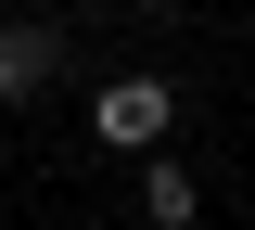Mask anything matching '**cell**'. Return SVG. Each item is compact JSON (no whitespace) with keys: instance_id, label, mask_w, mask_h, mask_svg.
I'll list each match as a JSON object with an SVG mask.
<instances>
[{"instance_id":"3","label":"cell","mask_w":255,"mask_h":230,"mask_svg":"<svg viewBox=\"0 0 255 230\" xmlns=\"http://www.w3.org/2000/svg\"><path fill=\"white\" fill-rule=\"evenodd\" d=\"M140 218H153V230H191V218H204V192H191V166H179V154L140 166Z\"/></svg>"},{"instance_id":"1","label":"cell","mask_w":255,"mask_h":230,"mask_svg":"<svg viewBox=\"0 0 255 230\" xmlns=\"http://www.w3.org/2000/svg\"><path fill=\"white\" fill-rule=\"evenodd\" d=\"M166 115H179V90H166V77H115V90L90 102V128L115 141V154H153V141H166Z\"/></svg>"},{"instance_id":"4","label":"cell","mask_w":255,"mask_h":230,"mask_svg":"<svg viewBox=\"0 0 255 230\" xmlns=\"http://www.w3.org/2000/svg\"><path fill=\"white\" fill-rule=\"evenodd\" d=\"M13 13H38V0H13Z\"/></svg>"},{"instance_id":"2","label":"cell","mask_w":255,"mask_h":230,"mask_svg":"<svg viewBox=\"0 0 255 230\" xmlns=\"http://www.w3.org/2000/svg\"><path fill=\"white\" fill-rule=\"evenodd\" d=\"M64 77V38L38 26V13H13V26H0V102H38Z\"/></svg>"}]
</instances>
